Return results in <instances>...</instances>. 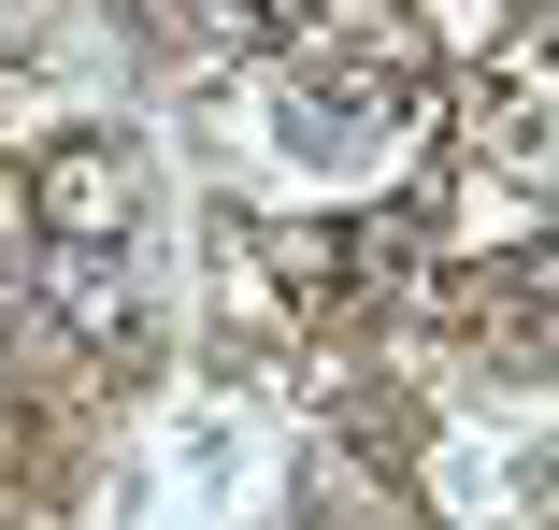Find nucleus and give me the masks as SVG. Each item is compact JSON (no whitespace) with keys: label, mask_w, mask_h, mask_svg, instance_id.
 Returning <instances> with one entry per match:
<instances>
[{"label":"nucleus","mask_w":559,"mask_h":530,"mask_svg":"<svg viewBox=\"0 0 559 530\" xmlns=\"http://www.w3.org/2000/svg\"><path fill=\"white\" fill-rule=\"evenodd\" d=\"M130 216H144V172H130V144H100V130H72V144H44L29 158V230L86 273V258H116L130 244Z\"/></svg>","instance_id":"obj_1"},{"label":"nucleus","mask_w":559,"mask_h":530,"mask_svg":"<svg viewBox=\"0 0 559 530\" xmlns=\"http://www.w3.org/2000/svg\"><path fill=\"white\" fill-rule=\"evenodd\" d=\"M474 330H488L502 359H559V230L474 273Z\"/></svg>","instance_id":"obj_2"},{"label":"nucleus","mask_w":559,"mask_h":530,"mask_svg":"<svg viewBox=\"0 0 559 530\" xmlns=\"http://www.w3.org/2000/svg\"><path fill=\"white\" fill-rule=\"evenodd\" d=\"M545 530H559V473H545Z\"/></svg>","instance_id":"obj_3"},{"label":"nucleus","mask_w":559,"mask_h":530,"mask_svg":"<svg viewBox=\"0 0 559 530\" xmlns=\"http://www.w3.org/2000/svg\"><path fill=\"white\" fill-rule=\"evenodd\" d=\"M316 15H330V0H316Z\"/></svg>","instance_id":"obj_4"}]
</instances>
